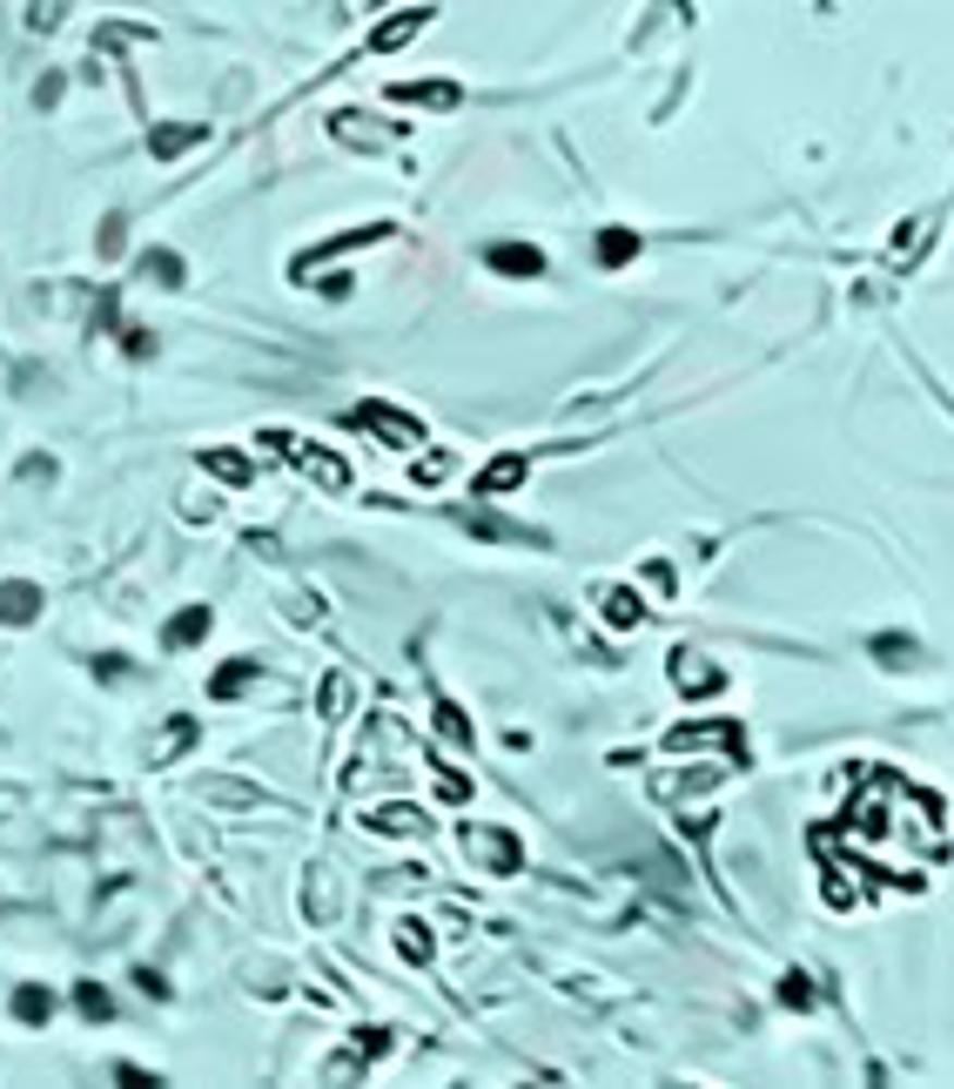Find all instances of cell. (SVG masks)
I'll return each instance as SVG.
<instances>
[{"mask_svg":"<svg viewBox=\"0 0 954 1089\" xmlns=\"http://www.w3.org/2000/svg\"><path fill=\"white\" fill-rule=\"evenodd\" d=\"M464 847H470V861H485L491 874H518L525 868L518 834H504V828H464Z\"/></svg>","mask_w":954,"mask_h":1089,"instance_id":"obj_1","label":"cell"},{"mask_svg":"<svg viewBox=\"0 0 954 1089\" xmlns=\"http://www.w3.org/2000/svg\"><path fill=\"white\" fill-rule=\"evenodd\" d=\"M350 424H364V431H377V438H383V444H396V451L424 444V424H417V417H404V411H390V404H356V411H350Z\"/></svg>","mask_w":954,"mask_h":1089,"instance_id":"obj_2","label":"cell"},{"mask_svg":"<svg viewBox=\"0 0 954 1089\" xmlns=\"http://www.w3.org/2000/svg\"><path fill=\"white\" fill-rule=\"evenodd\" d=\"M665 747H672V754H699V747L746 754V733H739L733 720H720V726H672V733H665Z\"/></svg>","mask_w":954,"mask_h":1089,"instance_id":"obj_3","label":"cell"},{"mask_svg":"<svg viewBox=\"0 0 954 1089\" xmlns=\"http://www.w3.org/2000/svg\"><path fill=\"white\" fill-rule=\"evenodd\" d=\"M665 666H672V686L680 693H720V666H712L706 652H693V646H672Z\"/></svg>","mask_w":954,"mask_h":1089,"instance_id":"obj_4","label":"cell"},{"mask_svg":"<svg viewBox=\"0 0 954 1089\" xmlns=\"http://www.w3.org/2000/svg\"><path fill=\"white\" fill-rule=\"evenodd\" d=\"M525 478H531V457H525V451H498L485 472H477V491H485V498H504V491H518Z\"/></svg>","mask_w":954,"mask_h":1089,"instance_id":"obj_5","label":"cell"},{"mask_svg":"<svg viewBox=\"0 0 954 1089\" xmlns=\"http://www.w3.org/2000/svg\"><path fill=\"white\" fill-rule=\"evenodd\" d=\"M330 135L343 148H383V142H396V122H364L356 108H343V114H330Z\"/></svg>","mask_w":954,"mask_h":1089,"instance_id":"obj_6","label":"cell"},{"mask_svg":"<svg viewBox=\"0 0 954 1089\" xmlns=\"http://www.w3.org/2000/svg\"><path fill=\"white\" fill-rule=\"evenodd\" d=\"M41 619V586L34 578H0V626H27Z\"/></svg>","mask_w":954,"mask_h":1089,"instance_id":"obj_7","label":"cell"},{"mask_svg":"<svg viewBox=\"0 0 954 1089\" xmlns=\"http://www.w3.org/2000/svg\"><path fill=\"white\" fill-rule=\"evenodd\" d=\"M290 457L303 464V472H309L316 485H330V491H350V464H343L337 451H323V444H290Z\"/></svg>","mask_w":954,"mask_h":1089,"instance_id":"obj_8","label":"cell"},{"mask_svg":"<svg viewBox=\"0 0 954 1089\" xmlns=\"http://www.w3.org/2000/svg\"><path fill=\"white\" fill-rule=\"evenodd\" d=\"M203 135H209V122H155L148 129V155H155V162H175V155L195 148Z\"/></svg>","mask_w":954,"mask_h":1089,"instance_id":"obj_9","label":"cell"},{"mask_svg":"<svg viewBox=\"0 0 954 1089\" xmlns=\"http://www.w3.org/2000/svg\"><path fill=\"white\" fill-rule=\"evenodd\" d=\"M364 828H370V834H430V813L411 807V800H390V807L364 813Z\"/></svg>","mask_w":954,"mask_h":1089,"instance_id":"obj_10","label":"cell"},{"mask_svg":"<svg viewBox=\"0 0 954 1089\" xmlns=\"http://www.w3.org/2000/svg\"><path fill=\"white\" fill-rule=\"evenodd\" d=\"M195 794H203L209 807H262V800H269L256 781H229V773H209V781L195 787Z\"/></svg>","mask_w":954,"mask_h":1089,"instance_id":"obj_11","label":"cell"},{"mask_svg":"<svg viewBox=\"0 0 954 1089\" xmlns=\"http://www.w3.org/2000/svg\"><path fill=\"white\" fill-rule=\"evenodd\" d=\"M390 101H411V108H457L464 88H457V82H396Z\"/></svg>","mask_w":954,"mask_h":1089,"instance_id":"obj_12","label":"cell"},{"mask_svg":"<svg viewBox=\"0 0 954 1089\" xmlns=\"http://www.w3.org/2000/svg\"><path fill=\"white\" fill-rule=\"evenodd\" d=\"M485 262L498 269V277H545V256H538L531 243H498Z\"/></svg>","mask_w":954,"mask_h":1089,"instance_id":"obj_13","label":"cell"},{"mask_svg":"<svg viewBox=\"0 0 954 1089\" xmlns=\"http://www.w3.org/2000/svg\"><path fill=\"white\" fill-rule=\"evenodd\" d=\"M209 626H216V612H209V605H188V612H175V619H169L162 646H169V652H182V646H195V639H209Z\"/></svg>","mask_w":954,"mask_h":1089,"instance_id":"obj_14","label":"cell"},{"mask_svg":"<svg viewBox=\"0 0 954 1089\" xmlns=\"http://www.w3.org/2000/svg\"><path fill=\"white\" fill-rule=\"evenodd\" d=\"M424 27H430V8H404L396 21H383V27L370 34V48H377V54H390V48H404L411 34H424Z\"/></svg>","mask_w":954,"mask_h":1089,"instance_id":"obj_15","label":"cell"},{"mask_svg":"<svg viewBox=\"0 0 954 1089\" xmlns=\"http://www.w3.org/2000/svg\"><path fill=\"white\" fill-rule=\"evenodd\" d=\"M303 908H309V921H337V874H330V868H309Z\"/></svg>","mask_w":954,"mask_h":1089,"instance_id":"obj_16","label":"cell"},{"mask_svg":"<svg viewBox=\"0 0 954 1089\" xmlns=\"http://www.w3.org/2000/svg\"><path fill=\"white\" fill-rule=\"evenodd\" d=\"M464 531L477 538H504V544H545V531H525V525H504V518H485V512H457Z\"/></svg>","mask_w":954,"mask_h":1089,"instance_id":"obj_17","label":"cell"},{"mask_svg":"<svg viewBox=\"0 0 954 1089\" xmlns=\"http://www.w3.org/2000/svg\"><path fill=\"white\" fill-rule=\"evenodd\" d=\"M203 472L222 478V485H249V478H256V464H249L243 451H203Z\"/></svg>","mask_w":954,"mask_h":1089,"instance_id":"obj_18","label":"cell"},{"mask_svg":"<svg viewBox=\"0 0 954 1089\" xmlns=\"http://www.w3.org/2000/svg\"><path fill=\"white\" fill-rule=\"evenodd\" d=\"M14 1016H21L27 1029H41V1023H54V995H48L41 982H27V989H14Z\"/></svg>","mask_w":954,"mask_h":1089,"instance_id":"obj_19","label":"cell"},{"mask_svg":"<svg viewBox=\"0 0 954 1089\" xmlns=\"http://www.w3.org/2000/svg\"><path fill=\"white\" fill-rule=\"evenodd\" d=\"M135 269H142L148 283H162V290H182V256H175V249H142Z\"/></svg>","mask_w":954,"mask_h":1089,"instance_id":"obj_20","label":"cell"},{"mask_svg":"<svg viewBox=\"0 0 954 1089\" xmlns=\"http://www.w3.org/2000/svg\"><path fill=\"white\" fill-rule=\"evenodd\" d=\"M256 673H262V659H229V666L209 680V699H235V693H243Z\"/></svg>","mask_w":954,"mask_h":1089,"instance_id":"obj_21","label":"cell"},{"mask_svg":"<svg viewBox=\"0 0 954 1089\" xmlns=\"http://www.w3.org/2000/svg\"><path fill=\"white\" fill-rule=\"evenodd\" d=\"M606 619H612V626H639V619H646L639 592H632V586H606Z\"/></svg>","mask_w":954,"mask_h":1089,"instance_id":"obj_22","label":"cell"},{"mask_svg":"<svg viewBox=\"0 0 954 1089\" xmlns=\"http://www.w3.org/2000/svg\"><path fill=\"white\" fill-rule=\"evenodd\" d=\"M632 256H639V236H632V229H606V236H599V262H606V269H619V262H632Z\"/></svg>","mask_w":954,"mask_h":1089,"instance_id":"obj_23","label":"cell"},{"mask_svg":"<svg viewBox=\"0 0 954 1089\" xmlns=\"http://www.w3.org/2000/svg\"><path fill=\"white\" fill-rule=\"evenodd\" d=\"M74 1008H82L88 1023H108V1016H114V995H108L101 982H82V989H74Z\"/></svg>","mask_w":954,"mask_h":1089,"instance_id":"obj_24","label":"cell"},{"mask_svg":"<svg viewBox=\"0 0 954 1089\" xmlns=\"http://www.w3.org/2000/svg\"><path fill=\"white\" fill-rule=\"evenodd\" d=\"M873 659H881V666H914V639L881 633V639H873Z\"/></svg>","mask_w":954,"mask_h":1089,"instance_id":"obj_25","label":"cell"},{"mask_svg":"<svg viewBox=\"0 0 954 1089\" xmlns=\"http://www.w3.org/2000/svg\"><path fill=\"white\" fill-rule=\"evenodd\" d=\"M188 741H195V720H188V713H175V720H169V733H162V741H155V760H169V754H182Z\"/></svg>","mask_w":954,"mask_h":1089,"instance_id":"obj_26","label":"cell"},{"mask_svg":"<svg viewBox=\"0 0 954 1089\" xmlns=\"http://www.w3.org/2000/svg\"><path fill=\"white\" fill-rule=\"evenodd\" d=\"M122 243H129V222H122V216H101V229H95L101 262H108V256H122Z\"/></svg>","mask_w":954,"mask_h":1089,"instance_id":"obj_27","label":"cell"},{"mask_svg":"<svg viewBox=\"0 0 954 1089\" xmlns=\"http://www.w3.org/2000/svg\"><path fill=\"white\" fill-rule=\"evenodd\" d=\"M396 949H404V962H430V928L404 921V928H396Z\"/></svg>","mask_w":954,"mask_h":1089,"instance_id":"obj_28","label":"cell"},{"mask_svg":"<svg viewBox=\"0 0 954 1089\" xmlns=\"http://www.w3.org/2000/svg\"><path fill=\"white\" fill-rule=\"evenodd\" d=\"M437 726H444V733H451L457 747H470V741H477V733H470V720H464V713L451 707V699H437Z\"/></svg>","mask_w":954,"mask_h":1089,"instance_id":"obj_29","label":"cell"},{"mask_svg":"<svg viewBox=\"0 0 954 1089\" xmlns=\"http://www.w3.org/2000/svg\"><path fill=\"white\" fill-rule=\"evenodd\" d=\"M54 478H61V464H54L48 451H34V457L21 464V485H54Z\"/></svg>","mask_w":954,"mask_h":1089,"instance_id":"obj_30","label":"cell"},{"mask_svg":"<svg viewBox=\"0 0 954 1089\" xmlns=\"http://www.w3.org/2000/svg\"><path fill=\"white\" fill-rule=\"evenodd\" d=\"M343 707H350V680H343V673H330V680H323V713L337 720Z\"/></svg>","mask_w":954,"mask_h":1089,"instance_id":"obj_31","label":"cell"},{"mask_svg":"<svg viewBox=\"0 0 954 1089\" xmlns=\"http://www.w3.org/2000/svg\"><path fill=\"white\" fill-rule=\"evenodd\" d=\"M68 95V82H61V74H41V82H34V108H54Z\"/></svg>","mask_w":954,"mask_h":1089,"instance_id":"obj_32","label":"cell"},{"mask_svg":"<svg viewBox=\"0 0 954 1089\" xmlns=\"http://www.w3.org/2000/svg\"><path fill=\"white\" fill-rule=\"evenodd\" d=\"M780 1002H793V1008H807V1002H814V982H807V976H786V982H780Z\"/></svg>","mask_w":954,"mask_h":1089,"instance_id":"obj_33","label":"cell"},{"mask_svg":"<svg viewBox=\"0 0 954 1089\" xmlns=\"http://www.w3.org/2000/svg\"><path fill=\"white\" fill-rule=\"evenodd\" d=\"M451 472V457L444 451H430V457H417V485H437V478H444Z\"/></svg>","mask_w":954,"mask_h":1089,"instance_id":"obj_34","label":"cell"},{"mask_svg":"<svg viewBox=\"0 0 954 1089\" xmlns=\"http://www.w3.org/2000/svg\"><path fill=\"white\" fill-rule=\"evenodd\" d=\"M383 1049H390L383 1029H356V1056H383Z\"/></svg>","mask_w":954,"mask_h":1089,"instance_id":"obj_35","label":"cell"},{"mask_svg":"<svg viewBox=\"0 0 954 1089\" xmlns=\"http://www.w3.org/2000/svg\"><path fill=\"white\" fill-rule=\"evenodd\" d=\"M135 982H142V995H155V1002L169 995V976H155V968H135Z\"/></svg>","mask_w":954,"mask_h":1089,"instance_id":"obj_36","label":"cell"},{"mask_svg":"<svg viewBox=\"0 0 954 1089\" xmlns=\"http://www.w3.org/2000/svg\"><path fill=\"white\" fill-rule=\"evenodd\" d=\"M114 1082H129V1089H148L155 1076H148V1069H135V1063H114Z\"/></svg>","mask_w":954,"mask_h":1089,"instance_id":"obj_37","label":"cell"},{"mask_svg":"<svg viewBox=\"0 0 954 1089\" xmlns=\"http://www.w3.org/2000/svg\"><path fill=\"white\" fill-rule=\"evenodd\" d=\"M95 330H114V290H101V303H95Z\"/></svg>","mask_w":954,"mask_h":1089,"instance_id":"obj_38","label":"cell"},{"mask_svg":"<svg viewBox=\"0 0 954 1089\" xmlns=\"http://www.w3.org/2000/svg\"><path fill=\"white\" fill-rule=\"evenodd\" d=\"M122 343H129V357H148V350H155V337H148V330H129Z\"/></svg>","mask_w":954,"mask_h":1089,"instance_id":"obj_39","label":"cell"}]
</instances>
